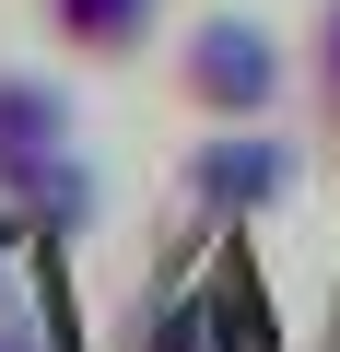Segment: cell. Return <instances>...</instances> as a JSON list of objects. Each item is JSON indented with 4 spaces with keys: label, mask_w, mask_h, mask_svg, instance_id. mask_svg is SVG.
Returning <instances> with one entry per match:
<instances>
[{
    "label": "cell",
    "mask_w": 340,
    "mask_h": 352,
    "mask_svg": "<svg viewBox=\"0 0 340 352\" xmlns=\"http://www.w3.org/2000/svg\"><path fill=\"white\" fill-rule=\"evenodd\" d=\"M293 94V47L258 24V12H200L177 36V106L212 129V118H270Z\"/></svg>",
    "instance_id": "cell-1"
},
{
    "label": "cell",
    "mask_w": 340,
    "mask_h": 352,
    "mask_svg": "<svg viewBox=\"0 0 340 352\" xmlns=\"http://www.w3.org/2000/svg\"><path fill=\"white\" fill-rule=\"evenodd\" d=\"M305 188V153L270 129V118H212V141H188V164H177V200L200 212V223H258V212H282Z\"/></svg>",
    "instance_id": "cell-2"
},
{
    "label": "cell",
    "mask_w": 340,
    "mask_h": 352,
    "mask_svg": "<svg viewBox=\"0 0 340 352\" xmlns=\"http://www.w3.org/2000/svg\"><path fill=\"white\" fill-rule=\"evenodd\" d=\"M47 164H71V82L0 71V200H24Z\"/></svg>",
    "instance_id": "cell-3"
},
{
    "label": "cell",
    "mask_w": 340,
    "mask_h": 352,
    "mask_svg": "<svg viewBox=\"0 0 340 352\" xmlns=\"http://www.w3.org/2000/svg\"><path fill=\"white\" fill-rule=\"evenodd\" d=\"M152 24H164V0H47V36L71 47V59H141L152 47Z\"/></svg>",
    "instance_id": "cell-4"
},
{
    "label": "cell",
    "mask_w": 340,
    "mask_h": 352,
    "mask_svg": "<svg viewBox=\"0 0 340 352\" xmlns=\"http://www.w3.org/2000/svg\"><path fill=\"white\" fill-rule=\"evenodd\" d=\"M305 94H317V118L340 141V0H317V24H305Z\"/></svg>",
    "instance_id": "cell-5"
},
{
    "label": "cell",
    "mask_w": 340,
    "mask_h": 352,
    "mask_svg": "<svg viewBox=\"0 0 340 352\" xmlns=\"http://www.w3.org/2000/svg\"><path fill=\"white\" fill-rule=\"evenodd\" d=\"M12 247H24V235H12V212H0V305H12Z\"/></svg>",
    "instance_id": "cell-6"
},
{
    "label": "cell",
    "mask_w": 340,
    "mask_h": 352,
    "mask_svg": "<svg viewBox=\"0 0 340 352\" xmlns=\"http://www.w3.org/2000/svg\"><path fill=\"white\" fill-rule=\"evenodd\" d=\"M0 352H47V340H24V329H0Z\"/></svg>",
    "instance_id": "cell-7"
}]
</instances>
